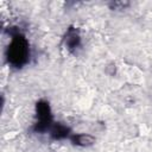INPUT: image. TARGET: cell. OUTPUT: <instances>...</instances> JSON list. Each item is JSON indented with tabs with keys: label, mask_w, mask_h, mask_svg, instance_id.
<instances>
[{
	"label": "cell",
	"mask_w": 152,
	"mask_h": 152,
	"mask_svg": "<svg viewBox=\"0 0 152 152\" xmlns=\"http://www.w3.org/2000/svg\"><path fill=\"white\" fill-rule=\"evenodd\" d=\"M69 132H70V129L66 126L62 125V124H55L51 127V137L56 140L66 138L69 135Z\"/></svg>",
	"instance_id": "obj_4"
},
{
	"label": "cell",
	"mask_w": 152,
	"mask_h": 152,
	"mask_svg": "<svg viewBox=\"0 0 152 152\" xmlns=\"http://www.w3.org/2000/svg\"><path fill=\"white\" fill-rule=\"evenodd\" d=\"M80 42H81V38H80L78 31L74 27H70L66 32V36H65V44H66L68 49L71 51L75 50L80 45Z\"/></svg>",
	"instance_id": "obj_3"
},
{
	"label": "cell",
	"mask_w": 152,
	"mask_h": 152,
	"mask_svg": "<svg viewBox=\"0 0 152 152\" xmlns=\"http://www.w3.org/2000/svg\"><path fill=\"white\" fill-rule=\"evenodd\" d=\"M28 55H30V51H28V43L26 38L19 32L13 33L12 40L6 51V57L8 63L15 68H20L27 62Z\"/></svg>",
	"instance_id": "obj_1"
},
{
	"label": "cell",
	"mask_w": 152,
	"mask_h": 152,
	"mask_svg": "<svg viewBox=\"0 0 152 152\" xmlns=\"http://www.w3.org/2000/svg\"><path fill=\"white\" fill-rule=\"evenodd\" d=\"M36 110H37V116H38V121L34 125L33 129L36 132H45L46 129L50 128L51 126V121H52V116H51V109L49 106V102L40 100L37 102L36 104Z\"/></svg>",
	"instance_id": "obj_2"
},
{
	"label": "cell",
	"mask_w": 152,
	"mask_h": 152,
	"mask_svg": "<svg viewBox=\"0 0 152 152\" xmlns=\"http://www.w3.org/2000/svg\"><path fill=\"white\" fill-rule=\"evenodd\" d=\"M71 141L77 146H90L95 142V139L89 134H76L71 137Z\"/></svg>",
	"instance_id": "obj_5"
}]
</instances>
